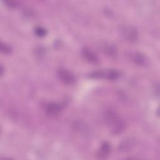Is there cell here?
Returning a JSON list of instances; mask_svg holds the SVG:
<instances>
[{
    "label": "cell",
    "instance_id": "cell-4",
    "mask_svg": "<svg viewBox=\"0 0 160 160\" xmlns=\"http://www.w3.org/2000/svg\"><path fill=\"white\" fill-rule=\"evenodd\" d=\"M82 55L84 58L91 63H96L98 62V58L96 54L89 48H84L82 51Z\"/></svg>",
    "mask_w": 160,
    "mask_h": 160
},
{
    "label": "cell",
    "instance_id": "cell-5",
    "mask_svg": "<svg viewBox=\"0 0 160 160\" xmlns=\"http://www.w3.org/2000/svg\"><path fill=\"white\" fill-rule=\"evenodd\" d=\"M62 109V106L56 102H49L46 106V111L49 115H56Z\"/></svg>",
    "mask_w": 160,
    "mask_h": 160
},
{
    "label": "cell",
    "instance_id": "cell-8",
    "mask_svg": "<svg viewBox=\"0 0 160 160\" xmlns=\"http://www.w3.org/2000/svg\"><path fill=\"white\" fill-rule=\"evenodd\" d=\"M35 33L38 36L43 37L46 34V31L44 29L42 28H37L35 29Z\"/></svg>",
    "mask_w": 160,
    "mask_h": 160
},
{
    "label": "cell",
    "instance_id": "cell-6",
    "mask_svg": "<svg viewBox=\"0 0 160 160\" xmlns=\"http://www.w3.org/2000/svg\"><path fill=\"white\" fill-rule=\"evenodd\" d=\"M131 57L132 61L138 65L143 66L146 64L147 59L146 58V56L140 52H134L132 54H131Z\"/></svg>",
    "mask_w": 160,
    "mask_h": 160
},
{
    "label": "cell",
    "instance_id": "cell-2",
    "mask_svg": "<svg viewBox=\"0 0 160 160\" xmlns=\"http://www.w3.org/2000/svg\"><path fill=\"white\" fill-rule=\"evenodd\" d=\"M121 32L125 39L131 42L136 41L138 37L137 30L132 26L124 25L121 26Z\"/></svg>",
    "mask_w": 160,
    "mask_h": 160
},
{
    "label": "cell",
    "instance_id": "cell-7",
    "mask_svg": "<svg viewBox=\"0 0 160 160\" xmlns=\"http://www.w3.org/2000/svg\"><path fill=\"white\" fill-rule=\"evenodd\" d=\"M110 151H111V147L109 144L107 142H104L102 144L100 148V149L98 152V156L102 159L106 158L109 156Z\"/></svg>",
    "mask_w": 160,
    "mask_h": 160
},
{
    "label": "cell",
    "instance_id": "cell-10",
    "mask_svg": "<svg viewBox=\"0 0 160 160\" xmlns=\"http://www.w3.org/2000/svg\"><path fill=\"white\" fill-rule=\"evenodd\" d=\"M105 51L109 55H114L116 52V49L113 46H109L105 48Z\"/></svg>",
    "mask_w": 160,
    "mask_h": 160
},
{
    "label": "cell",
    "instance_id": "cell-3",
    "mask_svg": "<svg viewBox=\"0 0 160 160\" xmlns=\"http://www.w3.org/2000/svg\"><path fill=\"white\" fill-rule=\"evenodd\" d=\"M58 75L60 79L66 84H73L75 79L73 74L66 69H60L58 71Z\"/></svg>",
    "mask_w": 160,
    "mask_h": 160
},
{
    "label": "cell",
    "instance_id": "cell-9",
    "mask_svg": "<svg viewBox=\"0 0 160 160\" xmlns=\"http://www.w3.org/2000/svg\"><path fill=\"white\" fill-rule=\"evenodd\" d=\"M1 51L4 53H9L11 52V48L5 44H3L2 42L1 44Z\"/></svg>",
    "mask_w": 160,
    "mask_h": 160
},
{
    "label": "cell",
    "instance_id": "cell-1",
    "mask_svg": "<svg viewBox=\"0 0 160 160\" xmlns=\"http://www.w3.org/2000/svg\"><path fill=\"white\" fill-rule=\"evenodd\" d=\"M105 121L114 134H118L124 129V122L112 110L109 109L106 112Z\"/></svg>",
    "mask_w": 160,
    "mask_h": 160
}]
</instances>
